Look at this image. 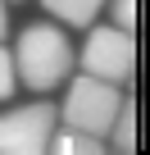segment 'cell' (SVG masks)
I'll return each instance as SVG.
<instances>
[{
    "mask_svg": "<svg viewBox=\"0 0 150 155\" xmlns=\"http://www.w3.org/2000/svg\"><path fill=\"white\" fill-rule=\"evenodd\" d=\"M14 55V73L27 91H55L64 78L73 73L78 55H73V41L59 23H27L18 32V46L9 50Z\"/></svg>",
    "mask_w": 150,
    "mask_h": 155,
    "instance_id": "6da1fadb",
    "label": "cell"
},
{
    "mask_svg": "<svg viewBox=\"0 0 150 155\" xmlns=\"http://www.w3.org/2000/svg\"><path fill=\"white\" fill-rule=\"evenodd\" d=\"M123 101L127 96L118 91V82H105V78L82 73V78L68 82V96H64V105L55 114L64 119V128H78V132H91V137L105 141V132H109V123H114Z\"/></svg>",
    "mask_w": 150,
    "mask_h": 155,
    "instance_id": "7a4b0ae2",
    "label": "cell"
},
{
    "mask_svg": "<svg viewBox=\"0 0 150 155\" xmlns=\"http://www.w3.org/2000/svg\"><path fill=\"white\" fill-rule=\"evenodd\" d=\"M78 64H82V73H91V78H105V82H127L132 68H136V41H132V32L118 28V23H100V28L91 23Z\"/></svg>",
    "mask_w": 150,
    "mask_h": 155,
    "instance_id": "3957f363",
    "label": "cell"
},
{
    "mask_svg": "<svg viewBox=\"0 0 150 155\" xmlns=\"http://www.w3.org/2000/svg\"><path fill=\"white\" fill-rule=\"evenodd\" d=\"M59 114L50 101H32V105H14L0 114V155H41L50 132H55Z\"/></svg>",
    "mask_w": 150,
    "mask_h": 155,
    "instance_id": "277c9868",
    "label": "cell"
},
{
    "mask_svg": "<svg viewBox=\"0 0 150 155\" xmlns=\"http://www.w3.org/2000/svg\"><path fill=\"white\" fill-rule=\"evenodd\" d=\"M41 9L50 18L68 23V28H91L100 18V9H105V0H41Z\"/></svg>",
    "mask_w": 150,
    "mask_h": 155,
    "instance_id": "5b68a950",
    "label": "cell"
},
{
    "mask_svg": "<svg viewBox=\"0 0 150 155\" xmlns=\"http://www.w3.org/2000/svg\"><path fill=\"white\" fill-rule=\"evenodd\" d=\"M46 150H55V155H105L109 146H105L100 137H91V132H78V128H59V123H55V132H50Z\"/></svg>",
    "mask_w": 150,
    "mask_h": 155,
    "instance_id": "8992f818",
    "label": "cell"
},
{
    "mask_svg": "<svg viewBox=\"0 0 150 155\" xmlns=\"http://www.w3.org/2000/svg\"><path fill=\"white\" fill-rule=\"evenodd\" d=\"M105 146H114L118 155H132L136 150V110H132V101L118 105V114H114V123L105 132Z\"/></svg>",
    "mask_w": 150,
    "mask_h": 155,
    "instance_id": "52a82bcc",
    "label": "cell"
},
{
    "mask_svg": "<svg viewBox=\"0 0 150 155\" xmlns=\"http://www.w3.org/2000/svg\"><path fill=\"white\" fill-rule=\"evenodd\" d=\"M14 87H18L14 55H9V46H5V41H0V101H9V96H14Z\"/></svg>",
    "mask_w": 150,
    "mask_h": 155,
    "instance_id": "ba28073f",
    "label": "cell"
},
{
    "mask_svg": "<svg viewBox=\"0 0 150 155\" xmlns=\"http://www.w3.org/2000/svg\"><path fill=\"white\" fill-rule=\"evenodd\" d=\"M105 9H109V23H118V28H136V0H105Z\"/></svg>",
    "mask_w": 150,
    "mask_h": 155,
    "instance_id": "9c48e42d",
    "label": "cell"
},
{
    "mask_svg": "<svg viewBox=\"0 0 150 155\" xmlns=\"http://www.w3.org/2000/svg\"><path fill=\"white\" fill-rule=\"evenodd\" d=\"M9 37V0H0V41Z\"/></svg>",
    "mask_w": 150,
    "mask_h": 155,
    "instance_id": "30bf717a",
    "label": "cell"
},
{
    "mask_svg": "<svg viewBox=\"0 0 150 155\" xmlns=\"http://www.w3.org/2000/svg\"><path fill=\"white\" fill-rule=\"evenodd\" d=\"M9 5H18V0H9Z\"/></svg>",
    "mask_w": 150,
    "mask_h": 155,
    "instance_id": "8fae6325",
    "label": "cell"
}]
</instances>
